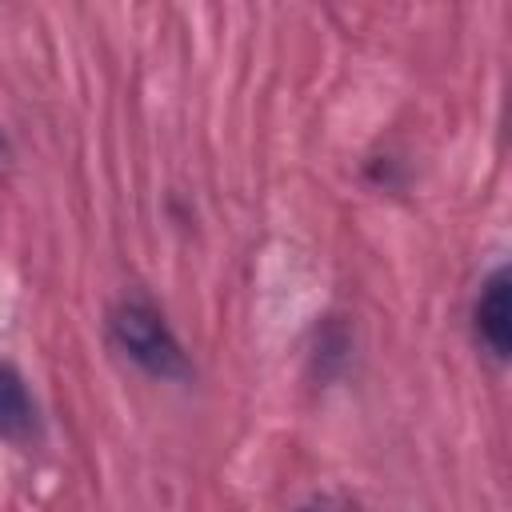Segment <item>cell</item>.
Wrapping results in <instances>:
<instances>
[{
    "instance_id": "cell-2",
    "label": "cell",
    "mask_w": 512,
    "mask_h": 512,
    "mask_svg": "<svg viewBox=\"0 0 512 512\" xmlns=\"http://www.w3.org/2000/svg\"><path fill=\"white\" fill-rule=\"evenodd\" d=\"M476 332L492 348V356H508V332H512V304H508V268H496L476 300Z\"/></svg>"
},
{
    "instance_id": "cell-5",
    "label": "cell",
    "mask_w": 512,
    "mask_h": 512,
    "mask_svg": "<svg viewBox=\"0 0 512 512\" xmlns=\"http://www.w3.org/2000/svg\"><path fill=\"white\" fill-rule=\"evenodd\" d=\"M4 156H8V148H4V140H0V164H4Z\"/></svg>"
},
{
    "instance_id": "cell-1",
    "label": "cell",
    "mask_w": 512,
    "mask_h": 512,
    "mask_svg": "<svg viewBox=\"0 0 512 512\" xmlns=\"http://www.w3.org/2000/svg\"><path fill=\"white\" fill-rule=\"evenodd\" d=\"M112 336L140 368H148L156 376H180L184 372V356H180V348H176V340H172V332L156 308H148L140 300L120 304L112 316Z\"/></svg>"
},
{
    "instance_id": "cell-4",
    "label": "cell",
    "mask_w": 512,
    "mask_h": 512,
    "mask_svg": "<svg viewBox=\"0 0 512 512\" xmlns=\"http://www.w3.org/2000/svg\"><path fill=\"white\" fill-rule=\"evenodd\" d=\"M304 512H332V508H324V504H312V508H304Z\"/></svg>"
},
{
    "instance_id": "cell-3",
    "label": "cell",
    "mask_w": 512,
    "mask_h": 512,
    "mask_svg": "<svg viewBox=\"0 0 512 512\" xmlns=\"http://www.w3.org/2000/svg\"><path fill=\"white\" fill-rule=\"evenodd\" d=\"M36 428V404L12 364H0V436L28 440Z\"/></svg>"
}]
</instances>
